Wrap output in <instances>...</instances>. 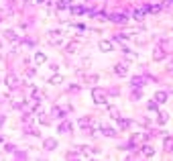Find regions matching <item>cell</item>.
I'll list each match as a JSON object with an SVG mask.
<instances>
[{"label":"cell","mask_w":173,"mask_h":161,"mask_svg":"<svg viewBox=\"0 0 173 161\" xmlns=\"http://www.w3.org/2000/svg\"><path fill=\"white\" fill-rule=\"evenodd\" d=\"M92 100H94L96 104H104L106 102V92H104L102 88H94L92 90Z\"/></svg>","instance_id":"1"},{"label":"cell","mask_w":173,"mask_h":161,"mask_svg":"<svg viewBox=\"0 0 173 161\" xmlns=\"http://www.w3.org/2000/svg\"><path fill=\"white\" fill-rule=\"evenodd\" d=\"M6 86H8L10 90H16V88H19V78H16V76H12V73H10V76H6Z\"/></svg>","instance_id":"2"},{"label":"cell","mask_w":173,"mask_h":161,"mask_svg":"<svg viewBox=\"0 0 173 161\" xmlns=\"http://www.w3.org/2000/svg\"><path fill=\"white\" fill-rule=\"evenodd\" d=\"M110 20H112V23H118V24H124L126 23V15H122V12H114V15L110 16Z\"/></svg>","instance_id":"3"},{"label":"cell","mask_w":173,"mask_h":161,"mask_svg":"<svg viewBox=\"0 0 173 161\" xmlns=\"http://www.w3.org/2000/svg\"><path fill=\"white\" fill-rule=\"evenodd\" d=\"M43 147L47 149V151H55V149H57V141H55V139H45Z\"/></svg>","instance_id":"4"},{"label":"cell","mask_w":173,"mask_h":161,"mask_svg":"<svg viewBox=\"0 0 173 161\" xmlns=\"http://www.w3.org/2000/svg\"><path fill=\"white\" fill-rule=\"evenodd\" d=\"M51 116H53V118H65V110L59 108V106H53V108H51Z\"/></svg>","instance_id":"5"},{"label":"cell","mask_w":173,"mask_h":161,"mask_svg":"<svg viewBox=\"0 0 173 161\" xmlns=\"http://www.w3.org/2000/svg\"><path fill=\"white\" fill-rule=\"evenodd\" d=\"M100 51H104V53L112 51V41H106V39H102V41H100Z\"/></svg>","instance_id":"6"},{"label":"cell","mask_w":173,"mask_h":161,"mask_svg":"<svg viewBox=\"0 0 173 161\" xmlns=\"http://www.w3.org/2000/svg\"><path fill=\"white\" fill-rule=\"evenodd\" d=\"M4 37H6V39H8V41H12V43H19V39H20V37H19V35H16L15 33V31H4Z\"/></svg>","instance_id":"7"},{"label":"cell","mask_w":173,"mask_h":161,"mask_svg":"<svg viewBox=\"0 0 173 161\" xmlns=\"http://www.w3.org/2000/svg\"><path fill=\"white\" fill-rule=\"evenodd\" d=\"M165 55H167V53H165L161 47H157V49L153 51V59H155V61H161V59H165Z\"/></svg>","instance_id":"8"},{"label":"cell","mask_w":173,"mask_h":161,"mask_svg":"<svg viewBox=\"0 0 173 161\" xmlns=\"http://www.w3.org/2000/svg\"><path fill=\"white\" fill-rule=\"evenodd\" d=\"M33 59H35V63H37V65H43L45 61H47V57H45V53H41V51H37Z\"/></svg>","instance_id":"9"},{"label":"cell","mask_w":173,"mask_h":161,"mask_svg":"<svg viewBox=\"0 0 173 161\" xmlns=\"http://www.w3.org/2000/svg\"><path fill=\"white\" fill-rule=\"evenodd\" d=\"M114 72H116V76H126L129 67H126V63H118L116 67H114Z\"/></svg>","instance_id":"10"},{"label":"cell","mask_w":173,"mask_h":161,"mask_svg":"<svg viewBox=\"0 0 173 161\" xmlns=\"http://www.w3.org/2000/svg\"><path fill=\"white\" fill-rule=\"evenodd\" d=\"M71 128H74V124H71L69 120H63V122L59 124V133H69Z\"/></svg>","instance_id":"11"},{"label":"cell","mask_w":173,"mask_h":161,"mask_svg":"<svg viewBox=\"0 0 173 161\" xmlns=\"http://www.w3.org/2000/svg\"><path fill=\"white\" fill-rule=\"evenodd\" d=\"M155 102H157V104L167 102V94H165V92H157V94H155Z\"/></svg>","instance_id":"12"},{"label":"cell","mask_w":173,"mask_h":161,"mask_svg":"<svg viewBox=\"0 0 173 161\" xmlns=\"http://www.w3.org/2000/svg\"><path fill=\"white\" fill-rule=\"evenodd\" d=\"M102 135H106V137H118V133L114 131V128H110V127H104L102 128Z\"/></svg>","instance_id":"13"},{"label":"cell","mask_w":173,"mask_h":161,"mask_svg":"<svg viewBox=\"0 0 173 161\" xmlns=\"http://www.w3.org/2000/svg\"><path fill=\"white\" fill-rule=\"evenodd\" d=\"M163 147H165V151H173V137H165Z\"/></svg>","instance_id":"14"},{"label":"cell","mask_w":173,"mask_h":161,"mask_svg":"<svg viewBox=\"0 0 173 161\" xmlns=\"http://www.w3.org/2000/svg\"><path fill=\"white\" fill-rule=\"evenodd\" d=\"M141 151H143L145 157H153V155H155V149H153V147H149V145H145Z\"/></svg>","instance_id":"15"},{"label":"cell","mask_w":173,"mask_h":161,"mask_svg":"<svg viewBox=\"0 0 173 161\" xmlns=\"http://www.w3.org/2000/svg\"><path fill=\"white\" fill-rule=\"evenodd\" d=\"M49 37H51V41L59 43V41H61V31H51V33H49Z\"/></svg>","instance_id":"16"},{"label":"cell","mask_w":173,"mask_h":161,"mask_svg":"<svg viewBox=\"0 0 173 161\" xmlns=\"http://www.w3.org/2000/svg\"><path fill=\"white\" fill-rule=\"evenodd\" d=\"M130 124H133V120H126V118H118V127L122 128V131H124V128H129Z\"/></svg>","instance_id":"17"},{"label":"cell","mask_w":173,"mask_h":161,"mask_svg":"<svg viewBox=\"0 0 173 161\" xmlns=\"http://www.w3.org/2000/svg\"><path fill=\"white\" fill-rule=\"evenodd\" d=\"M145 12H147V8H138V10H134V12H133V16H134L137 20H141V19H143V15H145Z\"/></svg>","instance_id":"18"},{"label":"cell","mask_w":173,"mask_h":161,"mask_svg":"<svg viewBox=\"0 0 173 161\" xmlns=\"http://www.w3.org/2000/svg\"><path fill=\"white\" fill-rule=\"evenodd\" d=\"M145 8H147V12H153V15H155V12H159V10H161V8H163V6H159V4H149V6H145Z\"/></svg>","instance_id":"19"},{"label":"cell","mask_w":173,"mask_h":161,"mask_svg":"<svg viewBox=\"0 0 173 161\" xmlns=\"http://www.w3.org/2000/svg\"><path fill=\"white\" fill-rule=\"evenodd\" d=\"M67 53H78V43H67Z\"/></svg>","instance_id":"20"},{"label":"cell","mask_w":173,"mask_h":161,"mask_svg":"<svg viewBox=\"0 0 173 161\" xmlns=\"http://www.w3.org/2000/svg\"><path fill=\"white\" fill-rule=\"evenodd\" d=\"M108 110H110V116H112V118H116V120L120 118V114H118V108H116V106H110Z\"/></svg>","instance_id":"21"},{"label":"cell","mask_w":173,"mask_h":161,"mask_svg":"<svg viewBox=\"0 0 173 161\" xmlns=\"http://www.w3.org/2000/svg\"><path fill=\"white\" fill-rule=\"evenodd\" d=\"M63 82V78H61V76H51L49 78V84H55V86H57V84H61Z\"/></svg>","instance_id":"22"},{"label":"cell","mask_w":173,"mask_h":161,"mask_svg":"<svg viewBox=\"0 0 173 161\" xmlns=\"http://www.w3.org/2000/svg\"><path fill=\"white\" fill-rule=\"evenodd\" d=\"M55 6H57V8H69L71 4H69L67 0H57V4H55Z\"/></svg>","instance_id":"23"},{"label":"cell","mask_w":173,"mask_h":161,"mask_svg":"<svg viewBox=\"0 0 173 161\" xmlns=\"http://www.w3.org/2000/svg\"><path fill=\"white\" fill-rule=\"evenodd\" d=\"M143 84H145V80H143V78H137V76H134V78H133V86H134V88H137V86H138V88H141Z\"/></svg>","instance_id":"24"},{"label":"cell","mask_w":173,"mask_h":161,"mask_svg":"<svg viewBox=\"0 0 173 161\" xmlns=\"http://www.w3.org/2000/svg\"><path fill=\"white\" fill-rule=\"evenodd\" d=\"M122 51H124V55H126V57H129V59H137V55H134L133 51H130V49H129V47H124Z\"/></svg>","instance_id":"25"},{"label":"cell","mask_w":173,"mask_h":161,"mask_svg":"<svg viewBox=\"0 0 173 161\" xmlns=\"http://www.w3.org/2000/svg\"><path fill=\"white\" fill-rule=\"evenodd\" d=\"M149 110H151V112H159V106H157V102H149Z\"/></svg>","instance_id":"26"},{"label":"cell","mask_w":173,"mask_h":161,"mask_svg":"<svg viewBox=\"0 0 173 161\" xmlns=\"http://www.w3.org/2000/svg\"><path fill=\"white\" fill-rule=\"evenodd\" d=\"M79 124H82V127H90V124H92V118H82Z\"/></svg>","instance_id":"27"},{"label":"cell","mask_w":173,"mask_h":161,"mask_svg":"<svg viewBox=\"0 0 173 161\" xmlns=\"http://www.w3.org/2000/svg\"><path fill=\"white\" fill-rule=\"evenodd\" d=\"M159 114H161V116H159V122H161V124L167 122V114H165V112H159Z\"/></svg>","instance_id":"28"},{"label":"cell","mask_w":173,"mask_h":161,"mask_svg":"<svg viewBox=\"0 0 173 161\" xmlns=\"http://www.w3.org/2000/svg\"><path fill=\"white\" fill-rule=\"evenodd\" d=\"M138 98H141V90H138V92H134V94H133V100H138Z\"/></svg>","instance_id":"29"},{"label":"cell","mask_w":173,"mask_h":161,"mask_svg":"<svg viewBox=\"0 0 173 161\" xmlns=\"http://www.w3.org/2000/svg\"><path fill=\"white\" fill-rule=\"evenodd\" d=\"M4 120H6V114H0V127L4 124Z\"/></svg>","instance_id":"30"},{"label":"cell","mask_w":173,"mask_h":161,"mask_svg":"<svg viewBox=\"0 0 173 161\" xmlns=\"http://www.w3.org/2000/svg\"><path fill=\"white\" fill-rule=\"evenodd\" d=\"M35 2H39V4H43V2H45V0H35Z\"/></svg>","instance_id":"31"},{"label":"cell","mask_w":173,"mask_h":161,"mask_svg":"<svg viewBox=\"0 0 173 161\" xmlns=\"http://www.w3.org/2000/svg\"><path fill=\"white\" fill-rule=\"evenodd\" d=\"M90 161H96V159H90Z\"/></svg>","instance_id":"32"},{"label":"cell","mask_w":173,"mask_h":161,"mask_svg":"<svg viewBox=\"0 0 173 161\" xmlns=\"http://www.w3.org/2000/svg\"><path fill=\"white\" fill-rule=\"evenodd\" d=\"M39 161H45V159H39Z\"/></svg>","instance_id":"33"},{"label":"cell","mask_w":173,"mask_h":161,"mask_svg":"<svg viewBox=\"0 0 173 161\" xmlns=\"http://www.w3.org/2000/svg\"><path fill=\"white\" fill-rule=\"evenodd\" d=\"M74 161H78V159H74Z\"/></svg>","instance_id":"34"}]
</instances>
